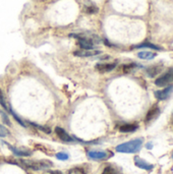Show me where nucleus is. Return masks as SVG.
<instances>
[{
	"mask_svg": "<svg viewBox=\"0 0 173 174\" xmlns=\"http://www.w3.org/2000/svg\"><path fill=\"white\" fill-rule=\"evenodd\" d=\"M143 146V138H136V140L129 141L120 144L116 147V152L118 153H124V154H134L140 152Z\"/></svg>",
	"mask_w": 173,
	"mask_h": 174,
	"instance_id": "f257e3e1",
	"label": "nucleus"
},
{
	"mask_svg": "<svg viewBox=\"0 0 173 174\" xmlns=\"http://www.w3.org/2000/svg\"><path fill=\"white\" fill-rule=\"evenodd\" d=\"M20 163L24 165L25 167L33 169V170H42L46 168H50L53 166V163L51 161L48 160H39V161H34V160H20Z\"/></svg>",
	"mask_w": 173,
	"mask_h": 174,
	"instance_id": "f03ea898",
	"label": "nucleus"
},
{
	"mask_svg": "<svg viewBox=\"0 0 173 174\" xmlns=\"http://www.w3.org/2000/svg\"><path fill=\"white\" fill-rule=\"evenodd\" d=\"M173 83V68H169L168 70L156 80L155 85L157 87H167Z\"/></svg>",
	"mask_w": 173,
	"mask_h": 174,
	"instance_id": "7ed1b4c3",
	"label": "nucleus"
},
{
	"mask_svg": "<svg viewBox=\"0 0 173 174\" xmlns=\"http://www.w3.org/2000/svg\"><path fill=\"white\" fill-rule=\"evenodd\" d=\"M133 161H134V165H136L137 167L144 169V170H146V171H151V170H153V168H154L153 164L148 163L147 161H145L144 159H142V158L137 157V156L133 158Z\"/></svg>",
	"mask_w": 173,
	"mask_h": 174,
	"instance_id": "20e7f679",
	"label": "nucleus"
},
{
	"mask_svg": "<svg viewBox=\"0 0 173 174\" xmlns=\"http://www.w3.org/2000/svg\"><path fill=\"white\" fill-rule=\"evenodd\" d=\"M101 53V51L99 50H78V51L74 52V55L78 57H93L96 55H99Z\"/></svg>",
	"mask_w": 173,
	"mask_h": 174,
	"instance_id": "39448f33",
	"label": "nucleus"
},
{
	"mask_svg": "<svg viewBox=\"0 0 173 174\" xmlns=\"http://www.w3.org/2000/svg\"><path fill=\"white\" fill-rule=\"evenodd\" d=\"M88 156L93 160H104L108 158V153L104 151H89Z\"/></svg>",
	"mask_w": 173,
	"mask_h": 174,
	"instance_id": "423d86ee",
	"label": "nucleus"
},
{
	"mask_svg": "<svg viewBox=\"0 0 173 174\" xmlns=\"http://www.w3.org/2000/svg\"><path fill=\"white\" fill-rule=\"evenodd\" d=\"M172 91H173V87L172 86H168L167 88H165L164 90L155 92V97L158 100H166L168 97L171 95Z\"/></svg>",
	"mask_w": 173,
	"mask_h": 174,
	"instance_id": "0eeeda50",
	"label": "nucleus"
},
{
	"mask_svg": "<svg viewBox=\"0 0 173 174\" xmlns=\"http://www.w3.org/2000/svg\"><path fill=\"white\" fill-rule=\"evenodd\" d=\"M116 67V63H98L96 64V70L100 72H109Z\"/></svg>",
	"mask_w": 173,
	"mask_h": 174,
	"instance_id": "6e6552de",
	"label": "nucleus"
},
{
	"mask_svg": "<svg viewBox=\"0 0 173 174\" xmlns=\"http://www.w3.org/2000/svg\"><path fill=\"white\" fill-rule=\"evenodd\" d=\"M55 133L57 135H58V138H60V140L63 142H74V138H72L63 128H61V127H56Z\"/></svg>",
	"mask_w": 173,
	"mask_h": 174,
	"instance_id": "1a4fd4ad",
	"label": "nucleus"
},
{
	"mask_svg": "<svg viewBox=\"0 0 173 174\" xmlns=\"http://www.w3.org/2000/svg\"><path fill=\"white\" fill-rule=\"evenodd\" d=\"M160 113V109L159 107L157 105H154L151 109L148 111L147 116H146V122H149V121H152L153 119H155L157 116L159 115Z\"/></svg>",
	"mask_w": 173,
	"mask_h": 174,
	"instance_id": "9d476101",
	"label": "nucleus"
},
{
	"mask_svg": "<svg viewBox=\"0 0 173 174\" xmlns=\"http://www.w3.org/2000/svg\"><path fill=\"white\" fill-rule=\"evenodd\" d=\"M162 68H163V66L161 64H155V65H153V66H150L146 69V72H147V75L150 77H154L157 75H159L161 70H162Z\"/></svg>",
	"mask_w": 173,
	"mask_h": 174,
	"instance_id": "9b49d317",
	"label": "nucleus"
},
{
	"mask_svg": "<svg viewBox=\"0 0 173 174\" xmlns=\"http://www.w3.org/2000/svg\"><path fill=\"white\" fill-rule=\"evenodd\" d=\"M138 128V125L137 123H128V124H123L119 126V131L121 133H133Z\"/></svg>",
	"mask_w": 173,
	"mask_h": 174,
	"instance_id": "f8f14e48",
	"label": "nucleus"
},
{
	"mask_svg": "<svg viewBox=\"0 0 173 174\" xmlns=\"http://www.w3.org/2000/svg\"><path fill=\"white\" fill-rule=\"evenodd\" d=\"M7 147L12 151V153L14 155H17V156H21V157H26V156H31L32 155V152L31 151H28V150H20V149H17V148H14V147L12 146H10L8 144H6Z\"/></svg>",
	"mask_w": 173,
	"mask_h": 174,
	"instance_id": "ddd939ff",
	"label": "nucleus"
},
{
	"mask_svg": "<svg viewBox=\"0 0 173 174\" xmlns=\"http://www.w3.org/2000/svg\"><path fill=\"white\" fill-rule=\"evenodd\" d=\"M156 55H157L156 53L151 52V51H142L137 53V57L144 60H151L154 57H156Z\"/></svg>",
	"mask_w": 173,
	"mask_h": 174,
	"instance_id": "4468645a",
	"label": "nucleus"
},
{
	"mask_svg": "<svg viewBox=\"0 0 173 174\" xmlns=\"http://www.w3.org/2000/svg\"><path fill=\"white\" fill-rule=\"evenodd\" d=\"M0 106H1L2 108H4V109L7 112H9L10 114H12L13 111L11 110L10 106H8V104H7L6 100H5V97H4V95H3V93H2L1 90H0Z\"/></svg>",
	"mask_w": 173,
	"mask_h": 174,
	"instance_id": "2eb2a0df",
	"label": "nucleus"
},
{
	"mask_svg": "<svg viewBox=\"0 0 173 174\" xmlns=\"http://www.w3.org/2000/svg\"><path fill=\"white\" fill-rule=\"evenodd\" d=\"M134 48H137V49H140V48H150V49H154V50H161V48L158 47V46L154 45V44H152V43H148V42H146V43H142V44H140V45L134 46Z\"/></svg>",
	"mask_w": 173,
	"mask_h": 174,
	"instance_id": "dca6fc26",
	"label": "nucleus"
},
{
	"mask_svg": "<svg viewBox=\"0 0 173 174\" xmlns=\"http://www.w3.org/2000/svg\"><path fill=\"white\" fill-rule=\"evenodd\" d=\"M137 67V64L136 63H130V64H124V65H122V71H123L124 73H128L132 70L133 68H136Z\"/></svg>",
	"mask_w": 173,
	"mask_h": 174,
	"instance_id": "f3484780",
	"label": "nucleus"
},
{
	"mask_svg": "<svg viewBox=\"0 0 173 174\" xmlns=\"http://www.w3.org/2000/svg\"><path fill=\"white\" fill-rule=\"evenodd\" d=\"M67 174H87V173H86V171H84V170L83 168L74 167V168L69 169Z\"/></svg>",
	"mask_w": 173,
	"mask_h": 174,
	"instance_id": "a211bd4d",
	"label": "nucleus"
},
{
	"mask_svg": "<svg viewBox=\"0 0 173 174\" xmlns=\"http://www.w3.org/2000/svg\"><path fill=\"white\" fill-rule=\"evenodd\" d=\"M56 158H57L58 160L64 161V160H67V159H68V155H67L66 153L60 152V153H57V154H56Z\"/></svg>",
	"mask_w": 173,
	"mask_h": 174,
	"instance_id": "6ab92c4d",
	"label": "nucleus"
},
{
	"mask_svg": "<svg viewBox=\"0 0 173 174\" xmlns=\"http://www.w3.org/2000/svg\"><path fill=\"white\" fill-rule=\"evenodd\" d=\"M9 133L8 130H7V128H5L4 126L0 124V138H3V137H6V135H8Z\"/></svg>",
	"mask_w": 173,
	"mask_h": 174,
	"instance_id": "aec40b11",
	"label": "nucleus"
},
{
	"mask_svg": "<svg viewBox=\"0 0 173 174\" xmlns=\"http://www.w3.org/2000/svg\"><path fill=\"white\" fill-rule=\"evenodd\" d=\"M98 11V8L96 6H86V12L88 13H95Z\"/></svg>",
	"mask_w": 173,
	"mask_h": 174,
	"instance_id": "412c9836",
	"label": "nucleus"
},
{
	"mask_svg": "<svg viewBox=\"0 0 173 174\" xmlns=\"http://www.w3.org/2000/svg\"><path fill=\"white\" fill-rule=\"evenodd\" d=\"M102 174H116V172H115V170L112 167H106L103 170Z\"/></svg>",
	"mask_w": 173,
	"mask_h": 174,
	"instance_id": "4be33fe9",
	"label": "nucleus"
},
{
	"mask_svg": "<svg viewBox=\"0 0 173 174\" xmlns=\"http://www.w3.org/2000/svg\"><path fill=\"white\" fill-rule=\"evenodd\" d=\"M0 117L2 118V120L4 121L6 124H9L10 125V121H9V119H8V117H7V115L5 113H3V112H0Z\"/></svg>",
	"mask_w": 173,
	"mask_h": 174,
	"instance_id": "5701e85b",
	"label": "nucleus"
},
{
	"mask_svg": "<svg viewBox=\"0 0 173 174\" xmlns=\"http://www.w3.org/2000/svg\"><path fill=\"white\" fill-rule=\"evenodd\" d=\"M146 148L148 150H152L153 149V144L152 143H148V144H146Z\"/></svg>",
	"mask_w": 173,
	"mask_h": 174,
	"instance_id": "b1692460",
	"label": "nucleus"
},
{
	"mask_svg": "<svg viewBox=\"0 0 173 174\" xmlns=\"http://www.w3.org/2000/svg\"><path fill=\"white\" fill-rule=\"evenodd\" d=\"M49 174H62V172L57 171V170H52V171H49Z\"/></svg>",
	"mask_w": 173,
	"mask_h": 174,
	"instance_id": "393cba45",
	"label": "nucleus"
},
{
	"mask_svg": "<svg viewBox=\"0 0 173 174\" xmlns=\"http://www.w3.org/2000/svg\"><path fill=\"white\" fill-rule=\"evenodd\" d=\"M171 157H172V159H173V151H172V153H171Z\"/></svg>",
	"mask_w": 173,
	"mask_h": 174,
	"instance_id": "a878e982",
	"label": "nucleus"
}]
</instances>
